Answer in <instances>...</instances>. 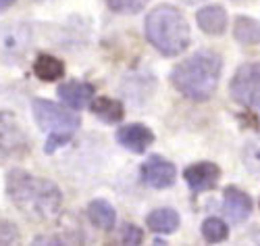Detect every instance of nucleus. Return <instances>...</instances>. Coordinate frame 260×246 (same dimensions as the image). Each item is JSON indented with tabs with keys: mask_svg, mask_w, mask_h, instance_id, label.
<instances>
[{
	"mask_svg": "<svg viewBox=\"0 0 260 246\" xmlns=\"http://www.w3.org/2000/svg\"><path fill=\"white\" fill-rule=\"evenodd\" d=\"M198 28L208 36H221L227 30V11L221 5H208L196 13Z\"/></svg>",
	"mask_w": 260,
	"mask_h": 246,
	"instance_id": "12",
	"label": "nucleus"
},
{
	"mask_svg": "<svg viewBox=\"0 0 260 246\" xmlns=\"http://www.w3.org/2000/svg\"><path fill=\"white\" fill-rule=\"evenodd\" d=\"M183 3H187V5H196V3H200V0H183Z\"/></svg>",
	"mask_w": 260,
	"mask_h": 246,
	"instance_id": "26",
	"label": "nucleus"
},
{
	"mask_svg": "<svg viewBox=\"0 0 260 246\" xmlns=\"http://www.w3.org/2000/svg\"><path fill=\"white\" fill-rule=\"evenodd\" d=\"M21 234L13 221L0 219V246H9V244H19Z\"/></svg>",
	"mask_w": 260,
	"mask_h": 246,
	"instance_id": "21",
	"label": "nucleus"
},
{
	"mask_svg": "<svg viewBox=\"0 0 260 246\" xmlns=\"http://www.w3.org/2000/svg\"><path fill=\"white\" fill-rule=\"evenodd\" d=\"M140 173H142V182L150 188H156V190L169 188L177 180V167L160 154L148 156L140 167Z\"/></svg>",
	"mask_w": 260,
	"mask_h": 246,
	"instance_id": "7",
	"label": "nucleus"
},
{
	"mask_svg": "<svg viewBox=\"0 0 260 246\" xmlns=\"http://www.w3.org/2000/svg\"><path fill=\"white\" fill-rule=\"evenodd\" d=\"M29 44V32L23 25H7L0 30V50L9 57H19Z\"/></svg>",
	"mask_w": 260,
	"mask_h": 246,
	"instance_id": "13",
	"label": "nucleus"
},
{
	"mask_svg": "<svg viewBox=\"0 0 260 246\" xmlns=\"http://www.w3.org/2000/svg\"><path fill=\"white\" fill-rule=\"evenodd\" d=\"M142 240H144V232L138 226H134V223H125L121 230V242L136 246V244H142Z\"/></svg>",
	"mask_w": 260,
	"mask_h": 246,
	"instance_id": "23",
	"label": "nucleus"
},
{
	"mask_svg": "<svg viewBox=\"0 0 260 246\" xmlns=\"http://www.w3.org/2000/svg\"><path fill=\"white\" fill-rule=\"evenodd\" d=\"M7 196L19 213L34 221H50L62 209L60 188L46 177L31 175L25 169H11L7 173Z\"/></svg>",
	"mask_w": 260,
	"mask_h": 246,
	"instance_id": "1",
	"label": "nucleus"
},
{
	"mask_svg": "<svg viewBox=\"0 0 260 246\" xmlns=\"http://www.w3.org/2000/svg\"><path fill=\"white\" fill-rule=\"evenodd\" d=\"M244 165L252 173H260V144L250 142L244 150Z\"/></svg>",
	"mask_w": 260,
	"mask_h": 246,
	"instance_id": "22",
	"label": "nucleus"
},
{
	"mask_svg": "<svg viewBox=\"0 0 260 246\" xmlns=\"http://www.w3.org/2000/svg\"><path fill=\"white\" fill-rule=\"evenodd\" d=\"M233 5H240V7H246V5H252V3H256V0H231Z\"/></svg>",
	"mask_w": 260,
	"mask_h": 246,
	"instance_id": "25",
	"label": "nucleus"
},
{
	"mask_svg": "<svg viewBox=\"0 0 260 246\" xmlns=\"http://www.w3.org/2000/svg\"><path fill=\"white\" fill-rule=\"evenodd\" d=\"M31 152V140L11 111H0V165L21 161Z\"/></svg>",
	"mask_w": 260,
	"mask_h": 246,
	"instance_id": "5",
	"label": "nucleus"
},
{
	"mask_svg": "<svg viewBox=\"0 0 260 246\" xmlns=\"http://www.w3.org/2000/svg\"><path fill=\"white\" fill-rule=\"evenodd\" d=\"M31 113H34L38 127L44 133H48L46 144H44L46 154H52L56 148L69 144L81 125L79 115H75L69 108H64L62 104L46 100V98H34Z\"/></svg>",
	"mask_w": 260,
	"mask_h": 246,
	"instance_id": "4",
	"label": "nucleus"
},
{
	"mask_svg": "<svg viewBox=\"0 0 260 246\" xmlns=\"http://www.w3.org/2000/svg\"><path fill=\"white\" fill-rule=\"evenodd\" d=\"M233 36L237 42L246 44V46L260 44V21L252 17H237L233 23Z\"/></svg>",
	"mask_w": 260,
	"mask_h": 246,
	"instance_id": "18",
	"label": "nucleus"
},
{
	"mask_svg": "<svg viewBox=\"0 0 260 246\" xmlns=\"http://www.w3.org/2000/svg\"><path fill=\"white\" fill-rule=\"evenodd\" d=\"M252 213V198L240 188L229 186L223 192V215L231 223H244Z\"/></svg>",
	"mask_w": 260,
	"mask_h": 246,
	"instance_id": "10",
	"label": "nucleus"
},
{
	"mask_svg": "<svg viewBox=\"0 0 260 246\" xmlns=\"http://www.w3.org/2000/svg\"><path fill=\"white\" fill-rule=\"evenodd\" d=\"M117 142L129 152L142 154L154 144V131L144 123H127L117 129Z\"/></svg>",
	"mask_w": 260,
	"mask_h": 246,
	"instance_id": "9",
	"label": "nucleus"
},
{
	"mask_svg": "<svg viewBox=\"0 0 260 246\" xmlns=\"http://www.w3.org/2000/svg\"><path fill=\"white\" fill-rule=\"evenodd\" d=\"M146 226L154 234H173L179 228V215H177V211H173L169 207L154 209L146 217Z\"/></svg>",
	"mask_w": 260,
	"mask_h": 246,
	"instance_id": "15",
	"label": "nucleus"
},
{
	"mask_svg": "<svg viewBox=\"0 0 260 246\" xmlns=\"http://www.w3.org/2000/svg\"><path fill=\"white\" fill-rule=\"evenodd\" d=\"M144 34L152 46L165 57H179L189 46V25L173 5H158L148 13Z\"/></svg>",
	"mask_w": 260,
	"mask_h": 246,
	"instance_id": "3",
	"label": "nucleus"
},
{
	"mask_svg": "<svg viewBox=\"0 0 260 246\" xmlns=\"http://www.w3.org/2000/svg\"><path fill=\"white\" fill-rule=\"evenodd\" d=\"M34 73L42 81H56L64 75V63L52 54H40L34 61Z\"/></svg>",
	"mask_w": 260,
	"mask_h": 246,
	"instance_id": "17",
	"label": "nucleus"
},
{
	"mask_svg": "<svg viewBox=\"0 0 260 246\" xmlns=\"http://www.w3.org/2000/svg\"><path fill=\"white\" fill-rule=\"evenodd\" d=\"M94 94H96V88L88 81L73 79V81H64V84L58 86V98L73 111L85 108L92 102Z\"/></svg>",
	"mask_w": 260,
	"mask_h": 246,
	"instance_id": "11",
	"label": "nucleus"
},
{
	"mask_svg": "<svg viewBox=\"0 0 260 246\" xmlns=\"http://www.w3.org/2000/svg\"><path fill=\"white\" fill-rule=\"evenodd\" d=\"M148 3L150 0H106L108 9L119 15H136V13L144 11Z\"/></svg>",
	"mask_w": 260,
	"mask_h": 246,
	"instance_id": "20",
	"label": "nucleus"
},
{
	"mask_svg": "<svg viewBox=\"0 0 260 246\" xmlns=\"http://www.w3.org/2000/svg\"><path fill=\"white\" fill-rule=\"evenodd\" d=\"M202 238L210 244L225 242L229 238V226L219 217H208L202 223Z\"/></svg>",
	"mask_w": 260,
	"mask_h": 246,
	"instance_id": "19",
	"label": "nucleus"
},
{
	"mask_svg": "<svg viewBox=\"0 0 260 246\" xmlns=\"http://www.w3.org/2000/svg\"><path fill=\"white\" fill-rule=\"evenodd\" d=\"M229 92L244 106H260V63H246L235 71Z\"/></svg>",
	"mask_w": 260,
	"mask_h": 246,
	"instance_id": "6",
	"label": "nucleus"
},
{
	"mask_svg": "<svg viewBox=\"0 0 260 246\" xmlns=\"http://www.w3.org/2000/svg\"><path fill=\"white\" fill-rule=\"evenodd\" d=\"M92 113L102 119L104 123H119L125 115V108L117 98H108V96H96L90 104Z\"/></svg>",
	"mask_w": 260,
	"mask_h": 246,
	"instance_id": "16",
	"label": "nucleus"
},
{
	"mask_svg": "<svg viewBox=\"0 0 260 246\" xmlns=\"http://www.w3.org/2000/svg\"><path fill=\"white\" fill-rule=\"evenodd\" d=\"M183 180L187 182L191 192H206L212 190L221 180V169L219 165H214L210 161H200V163H193L189 167H185L183 171Z\"/></svg>",
	"mask_w": 260,
	"mask_h": 246,
	"instance_id": "8",
	"label": "nucleus"
},
{
	"mask_svg": "<svg viewBox=\"0 0 260 246\" xmlns=\"http://www.w3.org/2000/svg\"><path fill=\"white\" fill-rule=\"evenodd\" d=\"M17 3V0H0V13H3V11H7L9 7H13Z\"/></svg>",
	"mask_w": 260,
	"mask_h": 246,
	"instance_id": "24",
	"label": "nucleus"
},
{
	"mask_svg": "<svg viewBox=\"0 0 260 246\" xmlns=\"http://www.w3.org/2000/svg\"><path fill=\"white\" fill-rule=\"evenodd\" d=\"M88 217L92 221V226H96L98 230H104V232H111L117 223L115 207L104 198H96L88 205Z\"/></svg>",
	"mask_w": 260,
	"mask_h": 246,
	"instance_id": "14",
	"label": "nucleus"
},
{
	"mask_svg": "<svg viewBox=\"0 0 260 246\" xmlns=\"http://www.w3.org/2000/svg\"><path fill=\"white\" fill-rule=\"evenodd\" d=\"M221 69L223 63L219 54L212 50H200L173 67L171 84L185 98L193 102H204L214 94L216 86H219Z\"/></svg>",
	"mask_w": 260,
	"mask_h": 246,
	"instance_id": "2",
	"label": "nucleus"
},
{
	"mask_svg": "<svg viewBox=\"0 0 260 246\" xmlns=\"http://www.w3.org/2000/svg\"><path fill=\"white\" fill-rule=\"evenodd\" d=\"M38 3H42V0H38Z\"/></svg>",
	"mask_w": 260,
	"mask_h": 246,
	"instance_id": "27",
	"label": "nucleus"
}]
</instances>
